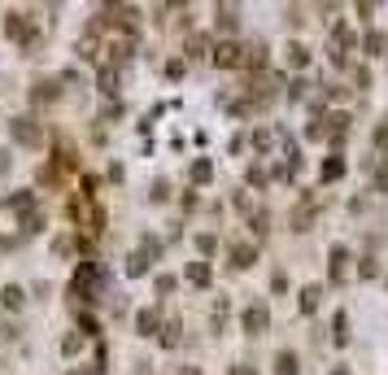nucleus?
<instances>
[{"label": "nucleus", "mask_w": 388, "mask_h": 375, "mask_svg": "<svg viewBox=\"0 0 388 375\" xmlns=\"http://www.w3.org/2000/svg\"><path fill=\"white\" fill-rule=\"evenodd\" d=\"M197 249H201V253H214V249H218V236L201 232V236H197Z\"/></svg>", "instance_id": "nucleus-35"}, {"label": "nucleus", "mask_w": 388, "mask_h": 375, "mask_svg": "<svg viewBox=\"0 0 388 375\" xmlns=\"http://www.w3.org/2000/svg\"><path fill=\"white\" fill-rule=\"evenodd\" d=\"M188 53H192V57H205V53H209V40H205V35H192V40H188Z\"/></svg>", "instance_id": "nucleus-34"}, {"label": "nucleus", "mask_w": 388, "mask_h": 375, "mask_svg": "<svg viewBox=\"0 0 388 375\" xmlns=\"http://www.w3.org/2000/svg\"><path fill=\"white\" fill-rule=\"evenodd\" d=\"M166 79H184V61H170V66H166Z\"/></svg>", "instance_id": "nucleus-42"}, {"label": "nucleus", "mask_w": 388, "mask_h": 375, "mask_svg": "<svg viewBox=\"0 0 388 375\" xmlns=\"http://www.w3.org/2000/svg\"><path fill=\"white\" fill-rule=\"evenodd\" d=\"M5 35L26 44L31 35H35V26H31V18H26V13H9V18H5Z\"/></svg>", "instance_id": "nucleus-7"}, {"label": "nucleus", "mask_w": 388, "mask_h": 375, "mask_svg": "<svg viewBox=\"0 0 388 375\" xmlns=\"http://www.w3.org/2000/svg\"><path fill=\"white\" fill-rule=\"evenodd\" d=\"M74 53H79V61H96V57H101V35L83 31V40L74 44Z\"/></svg>", "instance_id": "nucleus-12"}, {"label": "nucleus", "mask_w": 388, "mask_h": 375, "mask_svg": "<svg viewBox=\"0 0 388 375\" xmlns=\"http://www.w3.org/2000/svg\"><path fill=\"white\" fill-rule=\"evenodd\" d=\"M61 96V79H40L35 88H31V101L35 105H48V101H57Z\"/></svg>", "instance_id": "nucleus-9"}, {"label": "nucleus", "mask_w": 388, "mask_h": 375, "mask_svg": "<svg viewBox=\"0 0 388 375\" xmlns=\"http://www.w3.org/2000/svg\"><path fill=\"white\" fill-rule=\"evenodd\" d=\"M209 179H214V166H209L205 157H201V161H192V184H209Z\"/></svg>", "instance_id": "nucleus-30"}, {"label": "nucleus", "mask_w": 388, "mask_h": 375, "mask_svg": "<svg viewBox=\"0 0 388 375\" xmlns=\"http://www.w3.org/2000/svg\"><path fill=\"white\" fill-rule=\"evenodd\" d=\"M275 375H297V353L293 349L275 353Z\"/></svg>", "instance_id": "nucleus-25"}, {"label": "nucleus", "mask_w": 388, "mask_h": 375, "mask_svg": "<svg viewBox=\"0 0 388 375\" xmlns=\"http://www.w3.org/2000/svg\"><path fill=\"white\" fill-rule=\"evenodd\" d=\"M240 323H245V332H249V336H266V328H270V310H266L262 301H253V305H245Z\"/></svg>", "instance_id": "nucleus-6"}, {"label": "nucleus", "mask_w": 388, "mask_h": 375, "mask_svg": "<svg viewBox=\"0 0 388 375\" xmlns=\"http://www.w3.org/2000/svg\"><path fill=\"white\" fill-rule=\"evenodd\" d=\"M249 227H253V236H266V232H270V214H266V209H253Z\"/></svg>", "instance_id": "nucleus-28"}, {"label": "nucleus", "mask_w": 388, "mask_h": 375, "mask_svg": "<svg viewBox=\"0 0 388 375\" xmlns=\"http://www.w3.org/2000/svg\"><path fill=\"white\" fill-rule=\"evenodd\" d=\"M240 66H249V70H262V66H266V48H262V44L245 48V57H240Z\"/></svg>", "instance_id": "nucleus-22"}, {"label": "nucleus", "mask_w": 388, "mask_h": 375, "mask_svg": "<svg viewBox=\"0 0 388 375\" xmlns=\"http://www.w3.org/2000/svg\"><path fill=\"white\" fill-rule=\"evenodd\" d=\"M70 218L83 227L88 236H101V227H105V214L92 205V192H79V197H70Z\"/></svg>", "instance_id": "nucleus-3"}, {"label": "nucleus", "mask_w": 388, "mask_h": 375, "mask_svg": "<svg viewBox=\"0 0 388 375\" xmlns=\"http://www.w3.org/2000/svg\"><path fill=\"white\" fill-rule=\"evenodd\" d=\"M74 249H79V240H74V236H57V240H53V253H57V257H70Z\"/></svg>", "instance_id": "nucleus-32"}, {"label": "nucleus", "mask_w": 388, "mask_h": 375, "mask_svg": "<svg viewBox=\"0 0 388 375\" xmlns=\"http://www.w3.org/2000/svg\"><path fill=\"white\" fill-rule=\"evenodd\" d=\"M9 136L18 140V144H26V149H40V144H44L40 122H35V118H26V113H22V118H9Z\"/></svg>", "instance_id": "nucleus-4"}, {"label": "nucleus", "mask_w": 388, "mask_h": 375, "mask_svg": "<svg viewBox=\"0 0 388 375\" xmlns=\"http://www.w3.org/2000/svg\"><path fill=\"white\" fill-rule=\"evenodd\" d=\"M362 48H366V57H380V53H388V40L380 35V31H366V40H362Z\"/></svg>", "instance_id": "nucleus-26"}, {"label": "nucleus", "mask_w": 388, "mask_h": 375, "mask_svg": "<svg viewBox=\"0 0 388 375\" xmlns=\"http://www.w3.org/2000/svg\"><path fill=\"white\" fill-rule=\"evenodd\" d=\"M26 301V292L18 288V284H5V288H0V305H5V310H18Z\"/></svg>", "instance_id": "nucleus-20"}, {"label": "nucleus", "mask_w": 388, "mask_h": 375, "mask_svg": "<svg viewBox=\"0 0 388 375\" xmlns=\"http://www.w3.org/2000/svg\"><path fill=\"white\" fill-rule=\"evenodd\" d=\"M209 280H214V271H209V262H188V284H197V288H209Z\"/></svg>", "instance_id": "nucleus-15"}, {"label": "nucleus", "mask_w": 388, "mask_h": 375, "mask_svg": "<svg viewBox=\"0 0 388 375\" xmlns=\"http://www.w3.org/2000/svg\"><path fill=\"white\" fill-rule=\"evenodd\" d=\"M9 170V149H0V175Z\"/></svg>", "instance_id": "nucleus-44"}, {"label": "nucleus", "mask_w": 388, "mask_h": 375, "mask_svg": "<svg viewBox=\"0 0 388 375\" xmlns=\"http://www.w3.org/2000/svg\"><path fill=\"white\" fill-rule=\"evenodd\" d=\"M305 61H310V48H305V44H288V66H305Z\"/></svg>", "instance_id": "nucleus-29"}, {"label": "nucleus", "mask_w": 388, "mask_h": 375, "mask_svg": "<svg viewBox=\"0 0 388 375\" xmlns=\"http://www.w3.org/2000/svg\"><path fill=\"white\" fill-rule=\"evenodd\" d=\"M79 349H83V332H70L66 340H61V353H66V358H74Z\"/></svg>", "instance_id": "nucleus-33"}, {"label": "nucleus", "mask_w": 388, "mask_h": 375, "mask_svg": "<svg viewBox=\"0 0 388 375\" xmlns=\"http://www.w3.org/2000/svg\"><path fill=\"white\" fill-rule=\"evenodd\" d=\"M301 96H305V83H301V79H293V83H288V101H301Z\"/></svg>", "instance_id": "nucleus-38"}, {"label": "nucleus", "mask_w": 388, "mask_h": 375, "mask_svg": "<svg viewBox=\"0 0 388 375\" xmlns=\"http://www.w3.org/2000/svg\"><path fill=\"white\" fill-rule=\"evenodd\" d=\"M332 340L336 345H349V314L345 310H336V319H332Z\"/></svg>", "instance_id": "nucleus-19"}, {"label": "nucleus", "mask_w": 388, "mask_h": 375, "mask_svg": "<svg viewBox=\"0 0 388 375\" xmlns=\"http://www.w3.org/2000/svg\"><path fill=\"white\" fill-rule=\"evenodd\" d=\"M22 232H26V236L44 232V214H40V209H31V214H22Z\"/></svg>", "instance_id": "nucleus-31"}, {"label": "nucleus", "mask_w": 388, "mask_h": 375, "mask_svg": "<svg viewBox=\"0 0 388 375\" xmlns=\"http://www.w3.org/2000/svg\"><path fill=\"white\" fill-rule=\"evenodd\" d=\"M149 197H153V201H166V197H170V184H166V179H157V184H153V192H149Z\"/></svg>", "instance_id": "nucleus-37"}, {"label": "nucleus", "mask_w": 388, "mask_h": 375, "mask_svg": "<svg viewBox=\"0 0 388 375\" xmlns=\"http://www.w3.org/2000/svg\"><path fill=\"white\" fill-rule=\"evenodd\" d=\"M101 288H105V275H101V266H96V262H79L74 280H70L74 301H96V297H101Z\"/></svg>", "instance_id": "nucleus-2"}, {"label": "nucleus", "mask_w": 388, "mask_h": 375, "mask_svg": "<svg viewBox=\"0 0 388 375\" xmlns=\"http://www.w3.org/2000/svg\"><path fill=\"white\" fill-rule=\"evenodd\" d=\"M318 301H323V284H305L301 288V310H305V314H314Z\"/></svg>", "instance_id": "nucleus-17"}, {"label": "nucleus", "mask_w": 388, "mask_h": 375, "mask_svg": "<svg viewBox=\"0 0 388 375\" xmlns=\"http://www.w3.org/2000/svg\"><path fill=\"white\" fill-rule=\"evenodd\" d=\"M345 266H349V249L336 244V249H332V280H345Z\"/></svg>", "instance_id": "nucleus-24"}, {"label": "nucleus", "mask_w": 388, "mask_h": 375, "mask_svg": "<svg viewBox=\"0 0 388 375\" xmlns=\"http://www.w3.org/2000/svg\"><path fill=\"white\" fill-rule=\"evenodd\" d=\"M179 336H184V323H161V332H157V340H161V345H166V349H175V345H179Z\"/></svg>", "instance_id": "nucleus-18"}, {"label": "nucleus", "mask_w": 388, "mask_h": 375, "mask_svg": "<svg viewBox=\"0 0 388 375\" xmlns=\"http://www.w3.org/2000/svg\"><path fill=\"white\" fill-rule=\"evenodd\" d=\"M375 144H388V118H384V122L375 127Z\"/></svg>", "instance_id": "nucleus-43"}, {"label": "nucleus", "mask_w": 388, "mask_h": 375, "mask_svg": "<svg viewBox=\"0 0 388 375\" xmlns=\"http://www.w3.org/2000/svg\"><path fill=\"white\" fill-rule=\"evenodd\" d=\"M323 136H328L332 144H345V136H349V113H332V118H328V131H323Z\"/></svg>", "instance_id": "nucleus-13"}, {"label": "nucleus", "mask_w": 388, "mask_h": 375, "mask_svg": "<svg viewBox=\"0 0 388 375\" xmlns=\"http://www.w3.org/2000/svg\"><path fill=\"white\" fill-rule=\"evenodd\" d=\"M240 57H245V48H240L236 40H218L214 48H209V61H214L218 70H236V66H240Z\"/></svg>", "instance_id": "nucleus-5"}, {"label": "nucleus", "mask_w": 388, "mask_h": 375, "mask_svg": "<svg viewBox=\"0 0 388 375\" xmlns=\"http://www.w3.org/2000/svg\"><path fill=\"white\" fill-rule=\"evenodd\" d=\"M232 375H257L253 367H232Z\"/></svg>", "instance_id": "nucleus-45"}, {"label": "nucleus", "mask_w": 388, "mask_h": 375, "mask_svg": "<svg viewBox=\"0 0 388 375\" xmlns=\"http://www.w3.org/2000/svg\"><path fill=\"white\" fill-rule=\"evenodd\" d=\"M270 140H275L270 131H253V149H257V153H266V149H270Z\"/></svg>", "instance_id": "nucleus-36"}, {"label": "nucleus", "mask_w": 388, "mask_h": 375, "mask_svg": "<svg viewBox=\"0 0 388 375\" xmlns=\"http://www.w3.org/2000/svg\"><path fill=\"white\" fill-rule=\"evenodd\" d=\"M253 262H257V244H249V240L232 244V266H236V271H249Z\"/></svg>", "instance_id": "nucleus-10"}, {"label": "nucleus", "mask_w": 388, "mask_h": 375, "mask_svg": "<svg viewBox=\"0 0 388 375\" xmlns=\"http://www.w3.org/2000/svg\"><path fill=\"white\" fill-rule=\"evenodd\" d=\"M136 48H140L136 26H114V31L105 35V57H109V66H118V61H131Z\"/></svg>", "instance_id": "nucleus-1"}, {"label": "nucleus", "mask_w": 388, "mask_h": 375, "mask_svg": "<svg viewBox=\"0 0 388 375\" xmlns=\"http://www.w3.org/2000/svg\"><path fill=\"white\" fill-rule=\"evenodd\" d=\"M96 88H101L105 96H114V92H118V70H114V66H101V74H96Z\"/></svg>", "instance_id": "nucleus-21"}, {"label": "nucleus", "mask_w": 388, "mask_h": 375, "mask_svg": "<svg viewBox=\"0 0 388 375\" xmlns=\"http://www.w3.org/2000/svg\"><path fill=\"white\" fill-rule=\"evenodd\" d=\"M9 209H18V214H31V209H35V192H13V197H9Z\"/></svg>", "instance_id": "nucleus-27"}, {"label": "nucleus", "mask_w": 388, "mask_h": 375, "mask_svg": "<svg viewBox=\"0 0 388 375\" xmlns=\"http://www.w3.org/2000/svg\"><path fill=\"white\" fill-rule=\"evenodd\" d=\"M318 179H323V184H336V179H345V157H341V153L323 157V166H318Z\"/></svg>", "instance_id": "nucleus-11"}, {"label": "nucleus", "mask_w": 388, "mask_h": 375, "mask_svg": "<svg viewBox=\"0 0 388 375\" xmlns=\"http://www.w3.org/2000/svg\"><path fill=\"white\" fill-rule=\"evenodd\" d=\"M214 18H218V26H223V31H236V26H240L236 5H218V9H214Z\"/></svg>", "instance_id": "nucleus-23"}, {"label": "nucleus", "mask_w": 388, "mask_h": 375, "mask_svg": "<svg viewBox=\"0 0 388 375\" xmlns=\"http://www.w3.org/2000/svg\"><path fill=\"white\" fill-rule=\"evenodd\" d=\"M136 332L140 336H157L161 332V314H157V310H140V314H136Z\"/></svg>", "instance_id": "nucleus-14"}, {"label": "nucleus", "mask_w": 388, "mask_h": 375, "mask_svg": "<svg viewBox=\"0 0 388 375\" xmlns=\"http://www.w3.org/2000/svg\"><path fill=\"white\" fill-rule=\"evenodd\" d=\"M149 266H153V253H144V249H136L131 257H127V275H136V280H140Z\"/></svg>", "instance_id": "nucleus-16"}, {"label": "nucleus", "mask_w": 388, "mask_h": 375, "mask_svg": "<svg viewBox=\"0 0 388 375\" xmlns=\"http://www.w3.org/2000/svg\"><path fill=\"white\" fill-rule=\"evenodd\" d=\"M179 375H201V367H179Z\"/></svg>", "instance_id": "nucleus-46"}, {"label": "nucleus", "mask_w": 388, "mask_h": 375, "mask_svg": "<svg viewBox=\"0 0 388 375\" xmlns=\"http://www.w3.org/2000/svg\"><path fill=\"white\" fill-rule=\"evenodd\" d=\"M249 184H253V188H266V170H257V166H249Z\"/></svg>", "instance_id": "nucleus-39"}, {"label": "nucleus", "mask_w": 388, "mask_h": 375, "mask_svg": "<svg viewBox=\"0 0 388 375\" xmlns=\"http://www.w3.org/2000/svg\"><path fill=\"white\" fill-rule=\"evenodd\" d=\"M353 83H358V88H371V70H366V66H358V74H353Z\"/></svg>", "instance_id": "nucleus-41"}, {"label": "nucleus", "mask_w": 388, "mask_h": 375, "mask_svg": "<svg viewBox=\"0 0 388 375\" xmlns=\"http://www.w3.org/2000/svg\"><path fill=\"white\" fill-rule=\"evenodd\" d=\"M314 214H318V201L305 197V201L293 209V232H310V227H314Z\"/></svg>", "instance_id": "nucleus-8"}, {"label": "nucleus", "mask_w": 388, "mask_h": 375, "mask_svg": "<svg viewBox=\"0 0 388 375\" xmlns=\"http://www.w3.org/2000/svg\"><path fill=\"white\" fill-rule=\"evenodd\" d=\"M157 292H175V275H157Z\"/></svg>", "instance_id": "nucleus-40"}]
</instances>
